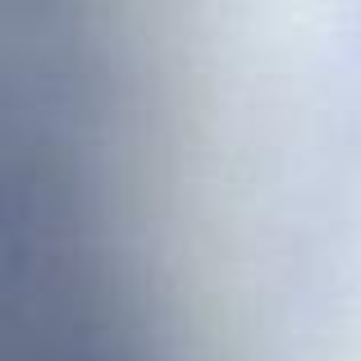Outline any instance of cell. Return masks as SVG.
Segmentation results:
<instances>
[{
	"label": "cell",
	"mask_w": 361,
	"mask_h": 361,
	"mask_svg": "<svg viewBox=\"0 0 361 361\" xmlns=\"http://www.w3.org/2000/svg\"><path fill=\"white\" fill-rule=\"evenodd\" d=\"M165 64H169V55H165ZM169 92H174V82H169ZM174 123H178V115H174ZM178 147H183V142H178ZM183 183H188V169H183ZM188 211H192V197H188ZM192 229H197V224H192ZM192 238H197V233H192ZM202 243L206 238H197V261H211V247H206V252H202Z\"/></svg>",
	"instance_id": "1"
},
{
	"label": "cell",
	"mask_w": 361,
	"mask_h": 361,
	"mask_svg": "<svg viewBox=\"0 0 361 361\" xmlns=\"http://www.w3.org/2000/svg\"><path fill=\"white\" fill-rule=\"evenodd\" d=\"M165 51H169V46H165ZM169 78H174V73H169ZM178 110V106H174ZM178 137H183V133H178ZM183 169H188V156H183ZM188 188H192V183H188ZM192 224H206V211H202V202H192Z\"/></svg>",
	"instance_id": "2"
}]
</instances>
